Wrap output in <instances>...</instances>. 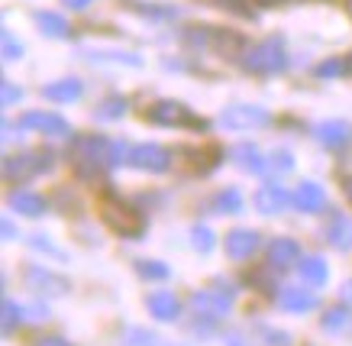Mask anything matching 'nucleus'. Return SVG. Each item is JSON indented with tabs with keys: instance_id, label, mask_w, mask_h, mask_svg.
I'll list each match as a JSON object with an SVG mask.
<instances>
[{
	"instance_id": "obj_4",
	"label": "nucleus",
	"mask_w": 352,
	"mask_h": 346,
	"mask_svg": "<svg viewBox=\"0 0 352 346\" xmlns=\"http://www.w3.org/2000/svg\"><path fill=\"white\" fill-rule=\"evenodd\" d=\"M146 120L155 123V127H168V130L171 127H175V130H207V123H204L188 104L171 100V98H162V100H155L152 107H146Z\"/></svg>"
},
{
	"instance_id": "obj_37",
	"label": "nucleus",
	"mask_w": 352,
	"mask_h": 346,
	"mask_svg": "<svg viewBox=\"0 0 352 346\" xmlns=\"http://www.w3.org/2000/svg\"><path fill=\"white\" fill-rule=\"evenodd\" d=\"M0 91H3V98H0V104H3V107H13V104H20L23 91L13 85L10 78H3V81H0Z\"/></svg>"
},
{
	"instance_id": "obj_28",
	"label": "nucleus",
	"mask_w": 352,
	"mask_h": 346,
	"mask_svg": "<svg viewBox=\"0 0 352 346\" xmlns=\"http://www.w3.org/2000/svg\"><path fill=\"white\" fill-rule=\"evenodd\" d=\"M214 207H217V214H239V210H243V195H239L236 188H223V191L214 197Z\"/></svg>"
},
{
	"instance_id": "obj_10",
	"label": "nucleus",
	"mask_w": 352,
	"mask_h": 346,
	"mask_svg": "<svg viewBox=\"0 0 352 346\" xmlns=\"http://www.w3.org/2000/svg\"><path fill=\"white\" fill-rule=\"evenodd\" d=\"M26 285H30V292L49 294V298H62V294L72 292V281L65 279V275H55L45 266H30L26 269Z\"/></svg>"
},
{
	"instance_id": "obj_34",
	"label": "nucleus",
	"mask_w": 352,
	"mask_h": 346,
	"mask_svg": "<svg viewBox=\"0 0 352 346\" xmlns=\"http://www.w3.org/2000/svg\"><path fill=\"white\" fill-rule=\"evenodd\" d=\"M258 336L265 340V346H291V336L275 327H258Z\"/></svg>"
},
{
	"instance_id": "obj_22",
	"label": "nucleus",
	"mask_w": 352,
	"mask_h": 346,
	"mask_svg": "<svg viewBox=\"0 0 352 346\" xmlns=\"http://www.w3.org/2000/svg\"><path fill=\"white\" fill-rule=\"evenodd\" d=\"M233 162L243 169V172H249V175H262L268 169V162H265V155L252 146V142H239V146H233Z\"/></svg>"
},
{
	"instance_id": "obj_19",
	"label": "nucleus",
	"mask_w": 352,
	"mask_h": 346,
	"mask_svg": "<svg viewBox=\"0 0 352 346\" xmlns=\"http://www.w3.org/2000/svg\"><path fill=\"white\" fill-rule=\"evenodd\" d=\"M32 23H36V26H39V33L49 36V39H68V36H72L68 20H65L62 13H55V10H36L32 13Z\"/></svg>"
},
{
	"instance_id": "obj_13",
	"label": "nucleus",
	"mask_w": 352,
	"mask_h": 346,
	"mask_svg": "<svg viewBox=\"0 0 352 346\" xmlns=\"http://www.w3.org/2000/svg\"><path fill=\"white\" fill-rule=\"evenodd\" d=\"M298 259H300V246L291 237L272 239V246H268V269L285 272L291 266H298Z\"/></svg>"
},
{
	"instance_id": "obj_27",
	"label": "nucleus",
	"mask_w": 352,
	"mask_h": 346,
	"mask_svg": "<svg viewBox=\"0 0 352 346\" xmlns=\"http://www.w3.org/2000/svg\"><path fill=\"white\" fill-rule=\"evenodd\" d=\"M320 327L327 330V334H342V330H349L352 327V314L346 311V307H330V311L323 314Z\"/></svg>"
},
{
	"instance_id": "obj_2",
	"label": "nucleus",
	"mask_w": 352,
	"mask_h": 346,
	"mask_svg": "<svg viewBox=\"0 0 352 346\" xmlns=\"http://www.w3.org/2000/svg\"><path fill=\"white\" fill-rule=\"evenodd\" d=\"M97 210H100V220L107 224L117 237L123 239H139L142 233H146V217L139 214L136 207L129 204V201H123V197L117 195V191H104L100 195V201H97Z\"/></svg>"
},
{
	"instance_id": "obj_3",
	"label": "nucleus",
	"mask_w": 352,
	"mask_h": 346,
	"mask_svg": "<svg viewBox=\"0 0 352 346\" xmlns=\"http://www.w3.org/2000/svg\"><path fill=\"white\" fill-rule=\"evenodd\" d=\"M243 68L249 75H278L288 68V49H285V39L281 36H268L262 43L249 45L243 52Z\"/></svg>"
},
{
	"instance_id": "obj_46",
	"label": "nucleus",
	"mask_w": 352,
	"mask_h": 346,
	"mask_svg": "<svg viewBox=\"0 0 352 346\" xmlns=\"http://www.w3.org/2000/svg\"><path fill=\"white\" fill-rule=\"evenodd\" d=\"M346 298H352V281H346Z\"/></svg>"
},
{
	"instance_id": "obj_18",
	"label": "nucleus",
	"mask_w": 352,
	"mask_h": 346,
	"mask_svg": "<svg viewBox=\"0 0 352 346\" xmlns=\"http://www.w3.org/2000/svg\"><path fill=\"white\" fill-rule=\"evenodd\" d=\"M146 307H149L152 317L162 321V324H168V321H175V317L182 314V301L175 298V292H152L149 298H146Z\"/></svg>"
},
{
	"instance_id": "obj_14",
	"label": "nucleus",
	"mask_w": 352,
	"mask_h": 346,
	"mask_svg": "<svg viewBox=\"0 0 352 346\" xmlns=\"http://www.w3.org/2000/svg\"><path fill=\"white\" fill-rule=\"evenodd\" d=\"M191 307L201 314L204 321H220L230 311V294L220 292H194L191 294Z\"/></svg>"
},
{
	"instance_id": "obj_41",
	"label": "nucleus",
	"mask_w": 352,
	"mask_h": 346,
	"mask_svg": "<svg viewBox=\"0 0 352 346\" xmlns=\"http://www.w3.org/2000/svg\"><path fill=\"white\" fill-rule=\"evenodd\" d=\"M62 3L68 7V10H87V7H91L94 0H62Z\"/></svg>"
},
{
	"instance_id": "obj_38",
	"label": "nucleus",
	"mask_w": 352,
	"mask_h": 346,
	"mask_svg": "<svg viewBox=\"0 0 352 346\" xmlns=\"http://www.w3.org/2000/svg\"><path fill=\"white\" fill-rule=\"evenodd\" d=\"M346 72V65H342V58H327V62H320L317 65V78H336Z\"/></svg>"
},
{
	"instance_id": "obj_42",
	"label": "nucleus",
	"mask_w": 352,
	"mask_h": 346,
	"mask_svg": "<svg viewBox=\"0 0 352 346\" xmlns=\"http://www.w3.org/2000/svg\"><path fill=\"white\" fill-rule=\"evenodd\" d=\"M226 346H252V343H245L243 334H226Z\"/></svg>"
},
{
	"instance_id": "obj_23",
	"label": "nucleus",
	"mask_w": 352,
	"mask_h": 346,
	"mask_svg": "<svg viewBox=\"0 0 352 346\" xmlns=\"http://www.w3.org/2000/svg\"><path fill=\"white\" fill-rule=\"evenodd\" d=\"M327 239H330L336 249H349L352 246V220L349 217L333 210L330 224H327Z\"/></svg>"
},
{
	"instance_id": "obj_40",
	"label": "nucleus",
	"mask_w": 352,
	"mask_h": 346,
	"mask_svg": "<svg viewBox=\"0 0 352 346\" xmlns=\"http://www.w3.org/2000/svg\"><path fill=\"white\" fill-rule=\"evenodd\" d=\"M36 346H72V343H65L62 336H39V340H36Z\"/></svg>"
},
{
	"instance_id": "obj_7",
	"label": "nucleus",
	"mask_w": 352,
	"mask_h": 346,
	"mask_svg": "<svg viewBox=\"0 0 352 346\" xmlns=\"http://www.w3.org/2000/svg\"><path fill=\"white\" fill-rule=\"evenodd\" d=\"M175 155V162L184 165V172L188 175H210L217 165L223 162V149L220 146H178V149L171 152Z\"/></svg>"
},
{
	"instance_id": "obj_45",
	"label": "nucleus",
	"mask_w": 352,
	"mask_h": 346,
	"mask_svg": "<svg viewBox=\"0 0 352 346\" xmlns=\"http://www.w3.org/2000/svg\"><path fill=\"white\" fill-rule=\"evenodd\" d=\"M252 3H258V7H275V3H288V0H252Z\"/></svg>"
},
{
	"instance_id": "obj_31",
	"label": "nucleus",
	"mask_w": 352,
	"mask_h": 346,
	"mask_svg": "<svg viewBox=\"0 0 352 346\" xmlns=\"http://www.w3.org/2000/svg\"><path fill=\"white\" fill-rule=\"evenodd\" d=\"M191 246L197 249V252H210V249H214V230L197 224V227L191 230Z\"/></svg>"
},
{
	"instance_id": "obj_30",
	"label": "nucleus",
	"mask_w": 352,
	"mask_h": 346,
	"mask_svg": "<svg viewBox=\"0 0 352 346\" xmlns=\"http://www.w3.org/2000/svg\"><path fill=\"white\" fill-rule=\"evenodd\" d=\"M136 272L142 275V279H155V281L168 279V266H165V262H155V259H139Z\"/></svg>"
},
{
	"instance_id": "obj_9",
	"label": "nucleus",
	"mask_w": 352,
	"mask_h": 346,
	"mask_svg": "<svg viewBox=\"0 0 352 346\" xmlns=\"http://www.w3.org/2000/svg\"><path fill=\"white\" fill-rule=\"evenodd\" d=\"M16 130H36L43 133V136H68L72 133V123L52 110H30V113H23L16 120Z\"/></svg>"
},
{
	"instance_id": "obj_11",
	"label": "nucleus",
	"mask_w": 352,
	"mask_h": 346,
	"mask_svg": "<svg viewBox=\"0 0 352 346\" xmlns=\"http://www.w3.org/2000/svg\"><path fill=\"white\" fill-rule=\"evenodd\" d=\"M252 204H256V210L262 217H278L285 214V207L294 204V197L288 195V188H281V184H262L256 191V197H252Z\"/></svg>"
},
{
	"instance_id": "obj_32",
	"label": "nucleus",
	"mask_w": 352,
	"mask_h": 346,
	"mask_svg": "<svg viewBox=\"0 0 352 346\" xmlns=\"http://www.w3.org/2000/svg\"><path fill=\"white\" fill-rule=\"evenodd\" d=\"M23 321V307L10 298H3V334H13V327Z\"/></svg>"
},
{
	"instance_id": "obj_20",
	"label": "nucleus",
	"mask_w": 352,
	"mask_h": 346,
	"mask_svg": "<svg viewBox=\"0 0 352 346\" xmlns=\"http://www.w3.org/2000/svg\"><path fill=\"white\" fill-rule=\"evenodd\" d=\"M81 55H85L87 62H110V65L142 68V55L126 52V49H85Z\"/></svg>"
},
{
	"instance_id": "obj_15",
	"label": "nucleus",
	"mask_w": 352,
	"mask_h": 346,
	"mask_svg": "<svg viewBox=\"0 0 352 346\" xmlns=\"http://www.w3.org/2000/svg\"><path fill=\"white\" fill-rule=\"evenodd\" d=\"M256 246H258V233H256V230L236 227V230H230V233H226V256H230V259H236V262L249 259V256L256 252Z\"/></svg>"
},
{
	"instance_id": "obj_36",
	"label": "nucleus",
	"mask_w": 352,
	"mask_h": 346,
	"mask_svg": "<svg viewBox=\"0 0 352 346\" xmlns=\"http://www.w3.org/2000/svg\"><path fill=\"white\" fill-rule=\"evenodd\" d=\"M268 165L278 169V172H291V169H294V155H291L288 149H275L268 155Z\"/></svg>"
},
{
	"instance_id": "obj_6",
	"label": "nucleus",
	"mask_w": 352,
	"mask_h": 346,
	"mask_svg": "<svg viewBox=\"0 0 352 346\" xmlns=\"http://www.w3.org/2000/svg\"><path fill=\"white\" fill-rule=\"evenodd\" d=\"M272 123V113L258 104H230L220 113V127L230 133H245V130H262Z\"/></svg>"
},
{
	"instance_id": "obj_33",
	"label": "nucleus",
	"mask_w": 352,
	"mask_h": 346,
	"mask_svg": "<svg viewBox=\"0 0 352 346\" xmlns=\"http://www.w3.org/2000/svg\"><path fill=\"white\" fill-rule=\"evenodd\" d=\"M30 246L36 249V252H45V256H52V259H58V262H65L68 256H65L58 246H52L49 243V237H43V233H36V237H30Z\"/></svg>"
},
{
	"instance_id": "obj_17",
	"label": "nucleus",
	"mask_w": 352,
	"mask_h": 346,
	"mask_svg": "<svg viewBox=\"0 0 352 346\" xmlns=\"http://www.w3.org/2000/svg\"><path fill=\"white\" fill-rule=\"evenodd\" d=\"M291 197H294V207L304 210V214H317V210L327 207V191L317 182H300Z\"/></svg>"
},
{
	"instance_id": "obj_29",
	"label": "nucleus",
	"mask_w": 352,
	"mask_h": 346,
	"mask_svg": "<svg viewBox=\"0 0 352 346\" xmlns=\"http://www.w3.org/2000/svg\"><path fill=\"white\" fill-rule=\"evenodd\" d=\"M0 52H3V62H20L23 58V43L10 33V30L0 33Z\"/></svg>"
},
{
	"instance_id": "obj_24",
	"label": "nucleus",
	"mask_w": 352,
	"mask_h": 346,
	"mask_svg": "<svg viewBox=\"0 0 352 346\" xmlns=\"http://www.w3.org/2000/svg\"><path fill=\"white\" fill-rule=\"evenodd\" d=\"M298 272H300V281L310 285V288L327 285V275H330V269H327V262H323L320 256H304V262L298 266Z\"/></svg>"
},
{
	"instance_id": "obj_1",
	"label": "nucleus",
	"mask_w": 352,
	"mask_h": 346,
	"mask_svg": "<svg viewBox=\"0 0 352 346\" xmlns=\"http://www.w3.org/2000/svg\"><path fill=\"white\" fill-rule=\"evenodd\" d=\"M68 162L75 169L78 178H97L107 169H117V140L97 136V133H85L75 136L68 146Z\"/></svg>"
},
{
	"instance_id": "obj_21",
	"label": "nucleus",
	"mask_w": 352,
	"mask_h": 346,
	"mask_svg": "<svg viewBox=\"0 0 352 346\" xmlns=\"http://www.w3.org/2000/svg\"><path fill=\"white\" fill-rule=\"evenodd\" d=\"M278 307L288 314H304V311H314L317 307V298L310 292H304V288H281L278 292Z\"/></svg>"
},
{
	"instance_id": "obj_35",
	"label": "nucleus",
	"mask_w": 352,
	"mask_h": 346,
	"mask_svg": "<svg viewBox=\"0 0 352 346\" xmlns=\"http://www.w3.org/2000/svg\"><path fill=\"white\" fill-rule=\"evenodd\" d=\"M217 10H230V13H239V17H252V10H249V3L252 0H210Z\"/></svg>"
},
{
	"instance_id": "obj_8",
	"label": "nucleus",
	"mask_w": 352,
	"mask_h": 346,
	"mask_svg": "<svg viewBox=\"0 0 352 346\" xmlns=\"http://www.w3.org/2000/svg\"><path fill=\"white\" fill-rule=\"evenodd\" d=\"M171 162H175V155H171L165 146H159V142H139V146H133L129 155H126L129 169H136V172H149V175L168 172Z\"/></svg>"
},
{
	"instance_id": "obj_12",
	"label": "nucleus",
	"mask_w": 352,
	"mask_h": 346,
	"mask_svg": "<svg viewBox=\"0 0 352 346\" xmlns=\"http://www.w3.org/2000/svg\"><path fill=\"white\" fill-rule=\"evenodd\" d=\"M314 136H317V142H320L323 149L336 152L352 140V127L346 123V120H323V123L314 127Z\"/></svg>"
},
{
	"instance_id": "obj_43",
	"label": "nucleus",
	"mask_w": 352,
	"mask_h": 346,
	"mask_svg": "<svg viewBox=\"0 0 352 346\" xmlns=\"http://www.w3.org/2000/svg\"><path fill=\"white\" fill-rule=\"evenodd\" d=\"M13 237H16V230H13L10 217H3V239H13Z\"/></svg>"
},
{
	"instance_id": "obj_39",
	"label": "nucleus",
	"mask_w": 352,
	"mask_h": 346,
	"mask_svg": "<svg viewBox=\"0 0 352 346\" xmlns=\"http://www.w3.org/2000/svg\"><path fill=\"white\" fill-rule=\"evenodd\" d=\"M152 343H155V336H152L149 330H133L126 346H152Z\"/></svg>"
},
{
	"instance_id": "obj_44",
	"label": "nucleus",
	"mask_w": 352,
	"mask_h": 346,
	"mask_svg": "<svg viewBox=\"0 0 352 346\" xmlns=\"http://www.w3.org/2000/svg\"><path fill=\"white\" fill-rule=\"evenodd\" d=\"M342 191H346V197H349V204H352V175L342 178Z\"/></svg>"
},
{
	"instance_id": "obj_16",
	"label": "nucleus",
	"mask_w": 352,
	"mask_h": 346,
	"mask_svg": "<svg viewBox=\"0 0 352 346\" xmlns=\"http://www.w3.org/2000/svg\"><path fill=\"white\" fill-rule=\"evenodd\" d=\"M81 94H85L81 78H58L52 85H43V98L52 104H75Z\"/></svg>"
},
{
	"instance_id": "obj_5",
	"label": "nucleus",
	"mask_w": 352,
	"mask_h": 346,
	"mask_svg": "<svg viewBox=\"0 0 352 346\" xmlns=\"http://www.w3.org/2000/svg\"><path fill=\"white\" fill-rule=\"evenodd\" d=\"M52 169V152L45 149H26V152H16V155H7L3 159V178L10 184H23L43 175Z\"/></svg>"
},
{
	"instance_id": "obj_26",
	"label": "nucleus",
	"mask_w": 352,
	"mask_h": 346,
	"mask_svg": "<svg viewBox=\"0 0 352 346\" xmlns=\"http://www.w3.org/2000/svg\"><path fill=\"white\" fill-rule=\"evenodd\" d=\"M10 210H20L23 217H43L45 214V201L32 191H13L10 195Z\"/></svg>"
},
{
	"instance_id": "obj_25",
	"label": "nucleus",
	"mask_w": 352,
	"mask_h": 346,
	"mask_svg": "<svg viewBox=\"0 0 352 346\" xmlns=\"http://www.w3.org/2000/svg\"><path fill=\"white\" fill-rule=\"evenodd\" d=\"M126 98L123 94H107V98H100L94 104V120H104V123H113V120H123L126 113Z\"/></svg>"
}]
</instances>
